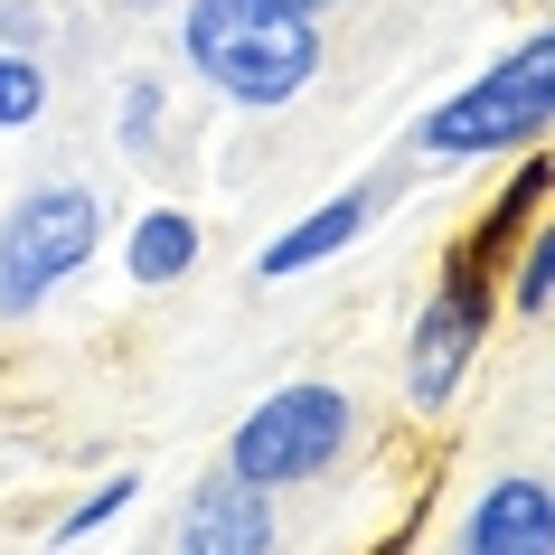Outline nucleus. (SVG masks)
I'll return each mask as SVG.
<instances>
[{
  "label": "nucleus",
  "instance_id": "obj_8",
  "mask_svg": "<svg viewBox=\"0 0 555 555\" xmlns=\"http://www.w3.org/2000/svg\"><path fill=\"white\" fill-rule=\"evenodd\" d=\"M377 207H386V179H358V189H339V198H321L301 227H283L273 245L255 255V273L263 283H293V273H311V263H330L349 235H367L377 227Z\"/></svg>",
  "mask_w": 555,
  "mask_h": 555
},
{
  "label": "nucleus",
  "instance_id": "obj_1",
  "mask_svg": "<svg viewBox=\"0 0 555 555\" xmlns=\"http://www.w3.org/2000/svg\"><path fill=\"white\" fill-rule=\"evenodd\" d=\"M179 57L198 66L227 104H293L321 76V20L283 10V0H189L179 10Z\"/></svg>",
  "mask_w": 555,
  "mask_h": 555
},
{
  "label": "nucleus",
  "instance_id": "obj_2",
  "mask_svg": "<svg viewBox=\"0 0 555 555\" xmlns=\"http://www.w3.org/2000/svg\"><path fill=\"white\" fill-rule=\"evenodd\" d=\"M555 132V29L518 38L499 66H480L452 104L414 122V151L424 160H499V151H527Z\"/></svg>",
  "mask_w": 555,
  "mask_h": 555
},
{
  "label": "nucleus",
  "instance_id": "obj_3",
  "mask_svg": "<svg viewBox=\"0 0 555 555\" xmlns=\"http://www.w3.org/2000/svg\"><path fill=\"white\" fill-rule=\"evenodd\" d=\"M358 442V405L339 396V386H321V377H301V386H283V396H263L245 424H235V442H227V470L235 480H255V490H301V480H321L339 452Z\"/></svg>",
  "mask_w": 555,
  "mask_h": 555
},
{
  "label": "nucleus",
  "instance_id": "obj_9",
  "mask_svg": "<svg viewBox=\"0 0 555 555\" xmlns=\"http://www.w3.org/2000/svg\"><path fill=\"white\" fill-rule=\"evenodd\" d=\"M189 263H198V227H189L179 207L132 217V245H122V273H132V283H189Z\"/></svg>",
  "mask_w": 555,
  "mask_h": 555
},
{
  "label": "nucleus",
  "instance_id": "obj_7",
  "mask_svg": "<svg viewBox=\"0 0 555 555\" xmlns=\"http://www.w3.org/2000/svg\"><path fill=\"white\" fill-rule=\"evenodd\" d=\"M462 555H555V490L537 470L490 480L480 508L462 518Z\"/></svg>",
  "mask_w": 555,
  "mask_h": 555
},
{
  "label": "nucleus",
  "instance_id": "obj_10",
  "mask_svg": "<svg viewBox=\"0 0 555 555\" xmlns=\"http://www.w3.org/2000/svg\"><path fill=\"white\" fill-rule=\"evenodd\" d=\"M38 114H48V76H38V57L0 48V132H29Z\"/></svg>",
  "mask_w": 555,
  "mask_h": 555
},
{
  "label": "nucleus",
  "instance_id": "obj_5",
  "mask_svg": "<svg viewBox=\"0 0 555 555\" xmlns=\"http://www.w3.org/2000/svg\"><path fill=\"white\" fill-rule=\"evenodd\" d=\"M480 330H490V293H480V273H470V263H452V283L434 293V311L414 321V349H405L414 405H452V386H462Z\"/></svg>",
  "mask_w": 555,
  "mask_h": 555
},
{
  "label": "nucleus",
  "instance_id": "obj_4",
  "mask_svg": "<svg viewBox=\"0 0 555 555\" xmlns=\"http://www.w3.org/2000/svg\"><path fill=\"white\" fill-rule=\"evenodd\" d=\"M104 245V198L94 189H29L0 217V311H38V301L76 283Z\"/></svg>",
  "mask_w": 555,
  "mask_h": 555
},
{
  "label": "nucleus",
  "instance_id": "obj_11",
  "mask_svg": "<svg viewBox=\"0 0 555 555\" xmlns=\"http://www.w3.org/2000/svg\"><path fill=\"white\" fill-rule=\"evenodd\" d=\"M122 508H132V470H114V480H104V490H94L86 508H66L57 546H76V537H94V527H104V518H122Z\"/></svg>",
  "mask_w": 555,
  "mask_h": 555
},
{
  "label": "nucleus",
  "instance_id": "obj_12",
  "mask_svg": "<svg viewBox=\"0 0 555 555\" xmlns=\"http://www.w3.org/2000/svg\"><path fill=\"white\" fill-rule=\"evenodd\" d=\"M546 301H555V227H537V245L518 263V311H546Z\"/></svg>",
  "mask_w": 555,
  "mask_h": 555
},
{
  "label": "nucleus",
  "instance_id": "obj_6",
  "mask_svg": "<svg viewBox=\"0 0 555 555\" xmlns=\"http://www.w3.org/2000/svg\"><path fill=\"white\" fill-rule=\"evenodd\" d=\"M179 555H273V490L207 470L179 508Z\"/></svg>",
  "mask_w": 555,
  "mask_h": 555
},
{
  "label": "nucleus",
  "instance_id": "obj_14",
  "mask_svg": "<svg viewBox=\"0 0 555 555\" xmlns=\"http://www.w3.org/2000/svg\"><path fill=\"white\" fill-rule=\"evenodd\" d=\"M283 10H311V20H321V10H330V0H283Z\"/></svg>",
  "mask_w": 555,
  "mask_h": 555
},
{
  "label": "nucleus",
  "instance_id": "obj_13",
  "mask_svg": "<svg viewBox=\"0 0 555 555\" xmlns=\"http://www.w3.org/2000/svg\"><path fill=\"white\" fill-rule=\"evenodd\" d=\"M151 122H160V86H132V94H122V132H132V142H142Z\"/></svg>",
  "mask_w": 555,
  "mask_h": 555
}]
</instances>
